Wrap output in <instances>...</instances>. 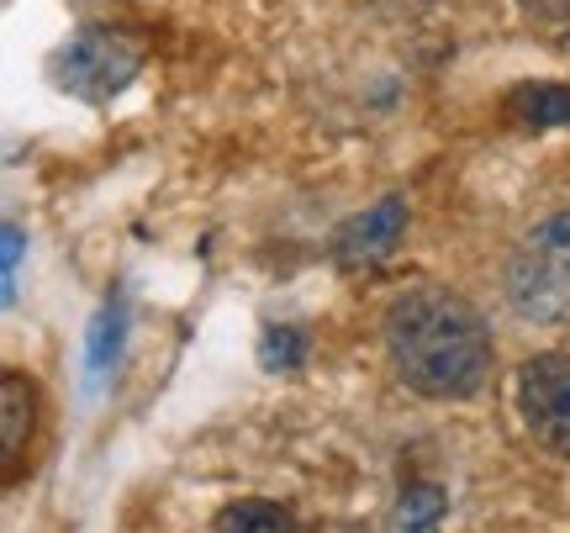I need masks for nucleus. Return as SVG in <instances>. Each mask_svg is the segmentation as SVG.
<instances>
[{"label": "nucleus", "mask_w": 570, "mask_h": 533, "mask_svg": "<svg viewBox=\"0 0 570 533\" xmlns=\"http://www.w3.org/2000/svg\"><path fill=\"white\" fill-rule=\"evenodd\" d=\"M312 533H365L360 523H323V529H312Z\"/></svg>", "instance_id": "obj_13"}, {"label": "nucleus", "mask_w": 570, "mask_h": 533, "mask_svg": "<svg viewBox=\"0 0 570 533\" xmlns=\"http://www.w3.org/2000/svg\"><path fill=\"white\" fill-rule=\"evenodd\" d=\"M508 307L523 323H566L570 317V211H554L523 233L508 259Z\"/></svg>", "instance_id": "obj_2"}, {"label": "nucleus", "mask_w": 570, "mask_h": 533, "mask_svg": "<svg viewBox=\"0 0 570 533\" xmlns=\"http://www.w3.org/2000/svg\"><path fill=\"white\" fill-rule=\"evenodd\" d=\"M302 333L296 328H269L265 333V365L269 369H281V365H296V359H302Z\"/></svg>", "instance_id": "obj_11"}, {"label": "nucleus", "mask_w": 570, "mask_h": 533, "mask_svg": "<svg viewBox=\"0 0 570 533\" xmlns=\"http://www.w3.org/2000/svg\"><path fill=\"white\" fill-rule=\"evenodd\" d=\"M386 354L391 369L433 402H470L491 375L487 317L449 286H417L391 302Z\"/></svg>", "instance_id": "obj_1"}, {"label": "nucleus", "mask_w": 570, "mask_h": 533, "mask_svg": "<svg viewBox=\"0 0 570 533\" xmlns=\"http://www.w3.org/2000/svg\"><path fill=\"white\" fill-rule=\"evenodd\" d=\"M32 428H38V396H32V381L21 369H6L0 381V475L6 486H17L21 471H27V450H32Z\"/></svg>", "instance_id": "obj_6"}, {"label": "nucleus", "mask_w": 570, "mask_h": 533, "mask_svg": "<svg viewBox=\"0 0 570 533\" xmlns=\"http://www.w3.org/2000/svg\"><path fill=\"white\" fill-rule=\"evenodd\" d=\"M17 259H21V227H6V296H17Z\"/></svg>", "instance_id": "obj_12"}, {"label": "nucleus", "mask_w": 570, "mask_h": 533, "mask_svg": "<svg viewBox=\"0 0 570 533\" xmlns=\"http://www.w3.org/2000/svg\"><path fill=\"white\" fill-rule=\"evenodd\" d=\"M449 513V496L439 492V486H407V492L391 502L386 523H381V533H439V523H444Z\"/></svg>", "instance_id": "obj_8"}, {"label": "nucleus", "mask_w": 570, "mask_h": 533, "mask_svg": "<svg viewBox=\"0 0 570 533\" xmlns=\"http://www.w3.org/2000/svg\"><path fill=\"white\" fill-rule=\"evenodd\" d=\"M217 533H296V513L269 496H238L217 513Z\"/></svg>", "instance_id": "obj_9"}, {"label": "nucleus", "mask_w": 570, "mask_h": 533, "mask_svg": "<svg viewBox=\"0 0 570 533\" xmlns=\"http://www.w3.org/2000/svg\"><path fill=\"white\" fill-rule=\"evenodd\" d=\"M138 69H142V42L127 27H80L69 42L53 48L48 80L85 106H106L138 80Z\"/></svg>", "instance_id": "obj_3"}, {"label": "nucleus", "mask_w": 570, "mask_h": 533, "mask_svg": "<svg viewBox=\"0 0 570 533\" xmlns=\"http://www.w3.org/2000/svg\"><path fill=\"white\" fill-rule=\"evenodd\" d=\"M402 227H407V201H402V196H386L381 206H370V211H360V217H348V223L333 233L327 254H333V265L365 269V265L386 259L391 248H396Z\"/></svg>", "instance_id": "obj_5"}, {"label": "nucleus", "mask_w": 570, "mask_h": 533, "mask_svg": "<svg viewBox=\"0 0 570 533\" xmlns=\"http://www.w3.org/2000/svg\"><path fill=\"white\" fill-rule=\"evenodd\" d=\"M502 117L523 132H544V127H570V85L560 80H529L512 85L502 96Z\"/></svg>", "instance_id": "obj_7"}, {"label": "nucleus", "mask_w": 570, "mask_h": 533, "mask_svg": "<svg viewBox=\"0 0 570 533\" xmlns=\"http://www.w3.org/2000/svg\"><path fill=\"white\" fill-rule=\"evenodd\" d=\"M518 412L539 450L570 460V354H533L518 369Z\"/></svg>", "instance_id": "obj_4"}, {"label": "nucleus", "mask_w": 570, "mask_h": 533, "mask_svg": "<svg viewBox=\"0 0 570 533\" xmlns=\"http://www.w3.org/2000/svg\"><path fill=\"white\" fill-rule=\"evenodd\" d=\"M518 11H523L529 27H544V32L570 27V0H518Z\"/></svg>", "instance_id": "obj_10"}]
</instances>
